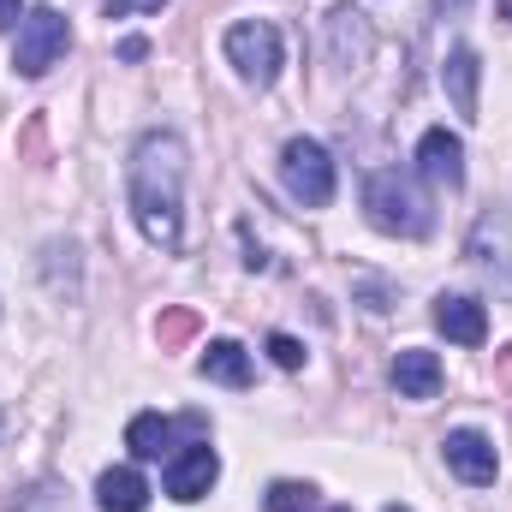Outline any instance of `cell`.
Listing matches in <instances>:
<instances>
[{
	"mask_svg": "<svg viewBox=\"0 0 512 512\" xmlns=\"http://www.w3.org/2000/svg\"><path fill=\"white\" fill-rule=\"evenodd\" d=\"M501 18H512V0H501Z\"/></svg>",
	"mask_w": 512,
	"mask_h": 512,
	"instance_id": "484cf974",
	"label": "cell"
},
{
	"mask_svg": "<svg viewBox=\"0 0 512 512\" xmlns=\"http://www.w3.org/2000/svg\"><path fill=\"white\" fill-rule=\"evenodd\" d=\"M441 84H447V102H453L459 114L477 120V84H483V60H477V48H453L447 66H441Z\"/></svg>",
	"mask_w": 512,
	"mask_h": 512,
	"instance_id": "4fadbf2b",
	"label": "cell"
},
{
	"mask_svg": "<svg viewBox=\"0 0 512 512\" xmlns=\"http://www.w3.org/2000/svg\"><path fill=\"white\" fill-rule=\"evenodd\" d=\"M108 6V18H126V12H161L167 0H102Z\"/></svg>",
	"mask_w": 512,
	"mask_h": 512,
	"instance_id": "ffe728a7",
	"label": "cell"
},
{
	"mask_svg": "<svg viewBox=\"0 0 512 512\" xmlns=\"http://www.w3.org/2000/svg\"><path fill=\"white\" fill-rule=\"evenodd\" d=\"M268 512H316V489L310 483H274L268 489Z\"/></svg>",
	"mask_w": 512,
	"mask_h": 512,
	"instance_id": "ac0fdd59",
	"label": "cell"
},
{
	"mask_svg": "<svg viewBox=\"0 0 512 512\" xmlns=\"http://www.w3.org/2000/svg\"><path fill=\"white\" fill-rule=\"evenodd\" d=\"M268 358H274L280 370H304V340H292V334H268Z\"/></svg>",
	"mask_w": 512,
	"mask_h": 512,
	"instance_id": "d6986e66",
	"label": "cell"
},
{
	"mask_svg": "<svg viewBox=\"0 0 512 512\" xmlns=\"http://www.w3.org/2000/svg\"><path fill=\"white\" fill-rule=\"evenodd\" d=\"M465 6H471V0H435V12H441V18H459Z\"/></svg>",
	"mask_w": 512,
	"mask_h": 512,
	"instance_id": "603a6c76",
	"label": "cell"
},
{
	"mask_svg": "<svg viewBox=\"0 0 512 512\" xmlns=\"http://www.w3.org/2000/svg\"><path fill=\"white\" fill-rule=\"evenodd\" d=\"M215 483H221V459H215L209 441L179 447V453L167 459V495H173V501H203Z\"/></svg>",
	"mask_w": 512,
	"mask_h": 512,
	"instance_id": "ba28073f",
	"label": "cell"
},
{
	"mask_svg": "<svg viewBox=\"0 0 512 512\" xmlns=\"http://www.w3.org/2000/svg\"><path fill=\"white\" fill-rule=\"evenodd\" d=\"M143 54H149V42H143V36H126V42H120V60H143Z\"/></svg>",
	"mask_w": 512,
	"mask_h": 512,
	"instance_id": "7402d4cb",
	"label": "cell"
},
{
	"mask_svg": "<svg viewBox=\"0 0 512 512\" xmlns=\"http://www.w3.org/2000/svg\"><path fill=\"white\" fill-rule=\"evenodd\" d=\"M364 215L387 239H429V227H435V209H429L423 185L399 167H382V173L364 179Z\"/></svg>",
	"mask_w": 512,
	"mask_h": 512,
	"instance_id": "7a4b0ae2",
	"label": "cell"
},
{
	"mask_svg": "<svg viewBox=\"0 0 512 512\" xmlns=\"http://www.w3.org/2000/svg\"><path fill=\"white\" fill-rule=\"evenodd\" d=\"M245 268H251V274H256V268H268V251H256V245H245Z\"/></svg>",
	"mask_w": 512,
	"mask_h": 512,
	"instance_id": "cb8c5ba5",
	"label": "cell"
},
{
	"mask_svg": "<svg viewBox=\"0 0 512 512\" xmlns=\"http://www.w3.org/2000/svg\"><path fill=\"white\" fill-rule=\"evenodd\" d=\"M12 24H24V0H0V30H12Z\"/></svg>",
	"mask_w": 512,
	"mask_h": 512,
	"instance_id": "44dd1931",
	"label": "cell"
},
{
	"mask_svg": "<svg viewBox=\"0 0 512 512\" xmlns=\"http://www.w3.org/2000/svg\"><path fill=\"white\" fill-rule=\"evenodd\" d=\"M42 286L60 304H78L84 298V262H78V245L72 239H48L42 245Z\"/></svg>",
	"mask_w": 512,
	"mask_h": 512,
	"instance_id": "8fae6325",
	"label": "cell"
},
{
	"mask_svg": "<svg viewBox=\"0 0 512 512\" xmlns=\"http://www.w3.org/2000/svg\"><path fill=\"white\" fill-rule=\"evenodd\" d=\"M173 441H179V429H173L161 411H137V417L126 423L131 459H173Z\"/></svg>",
	"mask_w": 512,
	"mask_h": 512,
	"instance_id": "9a60e30c",
	"label": "cell"
},
{
	"mask_svg": "<svg viewBox=\"0 0 512 512\" xmlns=\"http://www.w3.org/2000/svg\"><path fill=\"white\" fill-rule=\"evenodd\" d=\"M126 197H131V215H137L143 239L173 251L179 233H185V137L179 131L155 126L137 137L131 167H126Z\"/></svg>",
	"mask_w": 512,
	"mask_h": 512,
	"instance_id": "6da1fadb",
	"label": "cell"
},
{
	"mask_svg": "<svg viewBox=\"0 0 512 512\" xmlns=\"http://www.w3.org/2000/svg\"><path fill=\"white\" fill-rule=\"evenodd\" d=\"M203 382H221V387H251V352L239 340H209V352L197 358Z\"/></svg>",
	"mask_w": 512,
	"mask_h": 512,
	"instance_id": "2e32d148",
	"label": "cell"
},
{
	"mask_svg": "<svg viewBox=\"0 0 512 512\" xmlns=\"http://www.w3.org/2000/svg\"><path fill=\"white\" fill-rule=\"evenodd\" d=\"M328 512H352V507H328Z\"/></svg>",
	"mask_w": 512,
	"mask_h": 512,
	"instance_id": "83f0119b",
	"label": "cell"
},
{
	"mask_svg": "<svg viewBox=\"0 0 512 512\" xmlns=\"http://www.w3.org/2000/svg\"><path fill=\"white\" fill-rule=\"evenodd\" d=\"M227 66H233L245 84L268 90V84L280 78V66H286L280 30H274V24H262V18H245V24H233V30H227Z\"/></svg>",
	"mask_w": 512,
	"mask_h": 512,
	"instance_id": "5b68a950",
	"label": "cell"
},
{
	"mask_svg": "<svg viewBox=\"0 0 512 512\" xmlns=\"http://www.w3.org/2000/svg\"><path fill=\"white\" fill-rule=\"evenodd\" d=\"M417 173H423L429 185L459 191V185H465V143H459V131H447V126L423 131V143H417Z\"/></svg>",
	"mask_w": 512,
	"mask_h": 512,
	"instance_id": "9c48e42d",
	"label": "cell"
},
{
	"mask_svg": "<svg viewBox=\"0 0 512 512\" xmlns=\"http://www.w3.org/2000/svg\"><path fill=\"white\" fill-rule=\"evenodd\" d=\"M280 185L298 209H322L334 203V155L316 143V137H292L280 149Z\"/></svg>",
	"mask_w": 512,
	"mask_h": 512,
	"instance_id": "277c9868",
	"label": "cell"
},
{
	"mask_svg": "<svg viewBox=\"0 0 512 512\" xmlns=\"http://www.w3.org/2000/svg\"><path fill=\"white\" fill-rule=\"evenodd\" d=\"M382 512H411V507H382Z\"/></svg>",
	"mask_w": 512,
	"mask_h": 512,
	"instance_id": "4316f807",
	"label": "cell"
},
{
	"mask_svg": "<svg viewBox=\"0 0 512 512\" xmlns=\"http://www.w3.org/2000/svg\"><path fill=\"white\" fill-rule=\"evenodd\" d=\"M0 429H6V411H0Z\"/></svg>",
	"mask_w": 512,
	"mask_h": 512,
	"instance_id": "f1b7e54d",
	"label": "cell"
},
{
	"mask_svg": "<svg viewBox=\"0 0 512 512\" xmlns=\"http://www.w3.org/2000/svg\"><path fill=\"white\" fill-rule=\"evenodd\" d=\"M66 48H72V24H66V12H60V6H36V12H24V24H18L12 72H18V78H42L48 66L66 60Z\"/></svg>",
	"mask_w": 512,
	"mask_h": 512,
	"instance_id": "3957f363",
	"label": "cell"
},
{
	"mask_svg": "<svg viewBox=\"0 0 512 512\" xmlns=\"http://www.w3.org/2000/svg\"><path fill=\"white\" fill-rule=\"evenodd\" d=\"M441 453H447V471H453V477H465L471 489H489V483L501 477L495 441H489L483 429H453V435L441 441Z\"/></svg>",
	"mask_w": 512,
	"mask_h": 512,
	"instance_id": "52a82bcc",
	"label": "cell"
},
{
	"mask_svg": "<svg viewBox=\"0 0 512 512\" xmlns=\"http://www.w3.org/2000/svg\"><path fill=\"white\" fill-rule=\"evenodd\" d=\"M435 328L453 340V346H483L489 340V310L465 292H441L435 298Z\"/></svg>",
	"mask_w": 512,
	"mask_h": 512,
	"instance_id": "30bf717a",
	"label": "cell"
},
{
	"mask_svg": "<svg viewBox=\"0 0 512 512\" xmlns=\"http://www.w3.org/2000/svg\"><path fill=\"white\" fill-rule=\"evenodd\" d=\"M501 387H512V346H501Z\"/></svg>",
	"mask_w": 512,
	"mask_h": 512,
	"instance_id": "d4e9b609",
	"label": "cell"
},
{
	"mask_svg": "<svg viewBox=\"0 0 512 512\" xmlns=\"http://www.w3.org/2000/svg\"><path fill=\"white\" fill-rule=\"evenodd\" d=\"M393 387H399V399H435L441 393V358L423 346H405L393 358Z\"/></svg>",
	"mask_w": 512,
	"mask_h": 512,
	"instance_id": "7c38bea8",
	"label": "cell"
},
{
	"mask_svg": "<svg viewBox=\"0 0 512 512\" xmlns=\"http://www.w3.org/2000/svg\"><path fill=\"white\" fill-rule=\"evenodd\" d=\"M96 507L102 512H143L149 507V483H143V471H131V465L102 471V477H96Z\"/></svg>",
	"mask_w": 512,
	"mask_h": 512,
	"instance_id": "5bb4252c",
	"label": "cell"
},
{
	"mask_svg": "<svg viewBox=\"0 0 512 512\" xmlns=\"http://www.w3.org/2000/svg\"><path fill=\"white\" fill-rule=\"evenodd\" d=\"M191 334H197V310H191V304H179V310H167V316L155 322V340H161V352L185 346Z\"/></svg>",
	"mask_w": 512,
	"mask_h": 512,
	"instance_id": "e0dca14e",
	"label": "cell"
},
{
	"mask_svg": "<svg viewBox=\"0 0 512 512\" xmlns=\"http://www.w3.org/2000/svg\"><path fill=\"white\" fill-rule=\"evenodd\" d=\"M370 54H376V24H370L358 6H340V12L328 18V66L346 78V72L370 66Z\"/></svg>",
	"mask_w": 512,
	"mask_h": 512,
	"instance_id": "8992f818",
	"label": "cell"
}]
</instances>
